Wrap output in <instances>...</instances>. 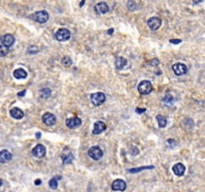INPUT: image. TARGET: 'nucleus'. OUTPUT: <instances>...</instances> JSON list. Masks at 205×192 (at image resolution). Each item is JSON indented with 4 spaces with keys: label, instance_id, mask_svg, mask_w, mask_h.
I'll return each instance as SVG.
<instances>
[{
    "label": "nucleus",
    "instance_id": "f257e3e1",
    "mask_svg": "<svg viewBox=\"0 0 205 192\" xmlns=\"http://www.w3.org/2000/svg\"><path fill=\"white\" fill-rule=\"evenodd\" d=\"M137 89H138V91L141 95H146V94H149V93L152 91L153 87H152L151 82L148 81V80H144V81H141L139 83Z\"/></svg>",
    "mask_w": 205,
    "mask_h": 192
},
{
    "label": "nucleus",
    "instance_id": "f03ea898",
    "mask_svg": "<svg viewBox=\"0 0 205 192\" xmlns=\"http://www.w3.org/2000/svg\"><path fill=\"white\" fill-rule=\"evenodd\" d=\"M71 36V33L68 29L66 28H60L55 32V38L56 40L60 41V42H63V41H67Z\"/></svg>",
    "mask_w": 205,
    "mask_h": 192
},
{
    "label": "nucleus",
    "instance_id": "7ed1b4c3",
    "mask_svg": "<svg viewBox=\"0 0 205 192\" xmlns=\"http://www.w3.org/2000/svg\"><path fill=\"white\" fill-rule=\"evenodd\" d=\"M88 155L92 158L93 160H100L103 156V151L100 147L98 146H93L89 150H88Z\"/></svg>",
    "mask_w": 205,
    "mask_h": 192
},
{
    "label": "nucleus",
    "instance_id": "20e7f679",
    "mask_svg": "<svg viewBox=\"0 0 205 192\" xmlns=\"http://www.w3.org/2000/svg\"><path fill=\"white\" fill-rule=\"evenodd\" d=\"M105 99H106V96L102 92H96L91 95V102L95 106H99L101 104H103Z\"/></svg>",
    "mask_w": 205,
    "mask_h": 192
},
{
    "label": "nucleus",
    "instance_id": "39448f33",
    "mask_svg": "<svg viewBox=\"0 0 205 192\" xmlns=\"http://www.w3.org/2000/svg\"><path fill=\"white\" fill-rule=\"evenodd\" d=\"M31 17L38 23H45L48 20L49 15L46 11H37L33 15H31Z\"/></svg>",
    "mask_w": 205,
    "mask_h": 192
},
{
    "label": "nucleus",
    "instance_id": "423d86ee",
    "mask_svg": "<svg viewBox=\"0 0 205 192\" xmlns=\"http://www.w3.org/2000/svg\"><path fill=\"white\" fill-rule=\"evenodd\" d=\"M172 69H173V72L177 75V76H181V75H184L187 73V66L183 63H175L174 65L172 66Z\"/></svg>",
    "mask_w": 205,
    "mask_h": 192
},
{
    "label": "nucleus",
    "instance_id": "0eeeda50",
    "mask_svg": "<svg viewBox=\"0 0 205 192\" xmlns=\"http://www.w3.org/2000/svg\"><path fill=\"white\" fill-rule=\"evenodd\" d=\"M161 19L159 17H152V18H149L148 21H147V25L148 27L151 29L152 31H156L158 28L161 26Z\"/></svg>",
    "mask_w": 205,
    "mask_h": 192
},
{
    "label": "nucleus",
    "instance_id": "6e6552de",
    "mask_svg": "<svg viewBox=\"0 0 205 192\" xmlns=\"http://www.w3.org/2000/svg\"><path fill=\"white\" fill-rule=\"evenodd\" d=\"M111 188L114 191H124L126 189V182L122 179H116L112 182Z\"/></svg>",
    "mask_w": 205,
    "mask_h": 192
},
{
    "label": "nucleus",
    "instance_id": "1a4fd4ad",
    "mask_svg": "<svg viewBox=\"0 0 205 192\" xmlns=\"http://www.w3.org/2000/svg\"><path fill=\"white\" fill-rule=\"evenodd\" d=\"M42 121H43V123L45 124V125L52 126V125H54V124L56 123V117L53 115L52 113L47 112V113H45L42 116Z\"/></svg>",
    "mask_w": 205,
    "mask_h": 192
},
{
    "label": "nucleus",
    "instance_id": "9d476101",
    "mask_svg": "<svg viewBox=\"0 0 205 192\" xmlns=\"http://www.w3.org/2000/svg\"><path fill=\"white\" fill-rule=\"evenodd\" d=\"M32 154L34 155L35 157H38V158H41L43 156H45L46 154V148L41 144H38L36 145L34 148L32 149Z\"/></svg>",
    "mask_w": 205,
    "mask_h": 192
},
{
    "label": "nucleus",
    "instance_id": "9b49d317",
    "mask_svg": "<svg viewBox=\"0 0 205 192\" xmlns=\"http://www.w3.org/2000/svg\"><path fill=\"white\" fill-rule=\"evenodd\" d=\"M14 37L11 34H5L1 37V44L4 46H6L7 48H9L10 46H12L14 44Z\"/></svg>",
    "mask_w": 205,
    "mask_h": 192
},
{
    "label": "nucleus",
    "instance_id": "f8f14e48",
    "mask_svg": "<svg viewBox=\"0 0 205 192\" xmlns=\"http://www.w3.org/2000/svg\"><path fill=\"white\" fill-rule=\"evenodd\" d=\"M81 125V119L78 117H72V118H68L66 120V126L68 128H76Z\"/></svg>",
    "mask_w": 205,
    "mask_h": 192
},
{
    "label": "nucleus",
    "instance_id": "ddd939ff",
    "mask_svg": "<svg viewBox=\"0 0 205 192\" xmlns=\"http://www.w3.org/2000/svg\"><path fill=\"white\" fill-rule=\"evenodd\" d=\"M109 11V7H108L107 3L105 2H99L95 6V12L97 14H105Z\"/></svg>",
    "mask_w": 205,
    "mask_h": 192
},
{
    "label": "nucleus",
    "instance_id": "4468645a",
    "mask_svg": "<svg viewBox=\"0 0 205 192\" xmlns=\"http://www.w3.org/2000/svg\"><path fill=\"white\" fill-rule=\"evenodd\" d=\"M106 129V124L102 121H97L94 123V129H93V134H100Z\"/></svg>",
    "mask_w": 205,
    "mask_h": 192
},
{
    "label": "nucleus",
    "instance_id": "2eb2a0df",
    "mask_svg": "<svg viewBox=\"0 0 205 192\" xmlns=\"http://www.w3.org/2000/svg\"><path fill=\"white\" fill-rule=\"evenodd\" d=\"M12 159V154L10 153L8 150H2L0 152V162L1 163H5L7 161H10Z\"/></svg>",
    "mask_w": 205,
    "mask_h": 192
},
{
    "label": "nucleus",
    "instance_id": "dca6fc26",
    "mask_svg": "<svg viewBox=\"0 0 205 192\" xmlns=\"http://www.w3.org/2000/svg\"><path fill=\"white\" fill-rule=\"evenodd\" d=\"M173 172L175 173L177 176H182L185 172V166H184L182 163H177L173 166Z\"/></svg>",
    "mask_w": 205,
    "mask_h": 192
},
{
    "label": "nucleus",
    "instance_id": "f3484780",
    "mask_svg": "<svg viewBox=\"0 0 205 192\" xmlns=\"http://www.w3.org/2000/svg\"><path fill=\"white\" fill-rule=\"evenodd\" d=\"M10 115H11L14 119H21L23 118V116H24V113H23V111L21 109L15 107L10 110Z\"/></svg>",
    "mask_w": 205,
    "mask_h": 192
},
{
    "label": "nucleus",
    "instance_id": "a211bd4d",
    "mask_svg": "<svg viewBox=\"0 0 205 192\" xmlns=\"http://www.w3.org/2000/svg\"><path fill=\"white\" fill-rule=\"evenodd\" d=\"M13 76L16 79H24V78H26V77H27V72L25 71L24 69H22V68H18L16 70H14Z\"/></svg>",
    "mask_w": 205,
    "mask_h": 192
},
{
    "label": "nucleus",
    "instance_id": "6ab92c4d",
    "mask_svg": "<svg viewBox=\"0 0 205 192\" xmlns=\"http://www.w3.org/2000/svg\"><path fill=\"white\" fill-rule=\"evenodd\" d=\"M73 161V155L70 152H65L62 155V162L63 164H70Z\"/></svg>",
    "mask_w": 205,
    "mask_h": 192
},
{
    "label": "nucleus",
    "instance_id": "aec40b11",
    "mask_svg": "<svg viewBox=\"0 0 205 192\" xmlns=\"http://www.w3.org/2000/svg\"><path fill=\"white\" fill-rule=\"evenodd\" d=\"M127 64V60L125 58H123V57H117L116 58V61H115V66L116 68H117L118 70L122 69L124 66H125Z\"/></svg>",
    "mask_w": 205,
    "mask_h": 192
},
{
    "label": "nucleus",
    "instance_id": "412c9836",
    "mask_svg": "<svg viewBox=\"0 0 205 192\" xmlns=\"http://www.w3.org/2000/svg\"><path fill=\"white\" fill-rule=\"evenodd\" d=\"M163 103L167 106H172L173 103H174V98H173V96L170 94L165 95L164 98H163Z\"/></svg>",
    "mask_w": 205,
    "mask_h": 192
},
{
    "label": "nucleus",
    "instance_id": "4be33fe9",
    "mask_svg": "<svg viewBox=\"0 0 205 192\" xmlns=\"http://www.w3.org/2000/svg\"><path fill=\"white\" fill-rule=\"evenodd\" d=\"M157 122L158 125H159L160 128H164V127L167 125V119H166L164 116L162 115H157Z\"/></svg>",
    "mask_w": 205,
    "mask_h": 192
},
{
    "label": "nucleus",
    "instance_id": "5701e85b",
    "mask_svg": "<svg viewBox=\"0 0 205 192\" xmlns=\"http://www.w3.org/2000/svg\"><path fill=\"white\" fill-rule=\"evenodd\" d=\"M154 166H142V167H138V168H133V169H129V172L130 173H137L139 171L145 170V169H153Z\"/></svg>",
    "mask_w": 205,
    "mask_h": 192
},
{
    "label": "nucleus",
    "instance_id": "b1692460",
    "mask_svg": "<svg viewBox=\"0 0 205 192\" xmlns=\"http://www.w3.org/2000/svg\"><path fill=\"white\" fill-rule=\"evenodd\" d=\"M61 63L63 64L64 66L68 67V66H70L72 64V60H71V58H70L69 56H64V58L61 60Z\"/></svg>",
    "mask_w": 205,
    "mask_h": 192
},
{
    "label": "nucleus",
    "instance_id": "393cba45",
    "mask_svg": "<svg viewBox=\"0 0 205 192\" xmlns=\"http://www.w3.org/2000/svg\"><path fill=\"white\" fill-rule=\"evenodd\" d=\"M50 94H51V91H50V89H48V88H43V89L40 91V95L42 98H47L50 96Z\"/></svg>",
    "mask_w": 205,
    "mask_h": 192
},
{
    "label": "nucleus",
    "instance_id": "a878e982",
    "mask_svg": "<svg viewBox=\"0 0 205 192\" xmlns=\"http://www.w3.org/2000/svg\"><path fill=\"white\" fill-rule=\"evenodd\" d=\"M49 187H50L51 189H56L57 187H58V182H57L56 178H52L49 180Z\"/></svg>",
    "mask_w": 205,
    "mask_h": 192
},
{
    "label": "nucleus",
    "instance_id": "bb28decb",
    "mask_svg": "<svg viewBox=\"0 0 205 192\" xmlns=\"http://www.w3.org/2000/svg\"><path fill=\"white\" fill-rule=\"evenodd\" d=\"M8 52H9V48H7L6 46H4L1 44V47H0V53H1V56L2 57L6 56L7 54H8Z\"/></svg>",
    "mask_w": 205,
    "mask_h": 192
},
{
    "label": "nucleus",
    "instance_id": "cd10ccee",
    "mask_svg": "<svg viewBox=\"0 0 205 192\" xmlns=\"http://www.w3.org/2000/svg\"><path fill=\"white\" fill-rule=\"evenodd\" d=\"M127 8L130 10V11H133V10H135L137 8V4L134 1H129L127 3Z\"/></svg>",
    "mask_w": 205,
    "mask_h": 192
},
{
    "label": "nucleus",
    "instance_id": "c85d7f7f",
    "mask_svg": "<svg viewBox=\"0 0 205 192\" xmlns=\"http://www.w3.org/2000/svg\"><path fill=\"white\" fill-rule=\"evenodd\" d=\"M38 52V48L36 46H31V47L28 48V53H37Z\"/></svg>",
    "mask_w": 205,
    "mask_h": 192
},
{
    "label": "nucleus",
    "instance_id": "c756f323",
    "mask_svg": "<svg viewBox=\"0 0 205 192\" xmlns=\"http://www.w3.org/2000/svg\"><path fill=\"white\" fill-rule=\"evenodd\" d=\"M132 151H133V152H131V154H132V155H137V154H138V153H139L138 149L135 148V147H133V148H132Z\"/></svg>",
    "mask_w": 205,
    "mask_h": 192
},
{
    "label": "nucleus",
    "instance_id": "7c9ffc66",
    "mask_svg": "<svg viewBox=\"0 0 205 192\" xmlns=\"http://www.w3.org/2000/svg\"><path fill=\"white\" fill-rule=\"evenodd\" d=\"M170 42L173 43V44H178V43L181 42V40H180V39H171Z\"/></svg>",
    "mask_w": 205,
    "mask_h": 192
},
{
    "label": "nucleus",
    "instance_id": "2f4dec72",
    "mask_svg": "<svg viewBox=\"0 0 205 192\" xmlns=\"http://www.w3.org/2000/svg\"><path fill=\"white\" fill-rule=\"evenodd\" d=\"M136 112L138 113V114H141V113L145 112V109H140V108H136Z\"/></svg>",
    "mask_w": 205,
    "mask_h": 192
},
{
    "label": "nucleus",
    "instance_id": "473e14b6",
    "mask_svg": "<svg viewBox=\"0 0 205 192\" xmlns=\"http://www.w3.org/2000/svg\"><path fill=\"white\" fill-rule=\"evenodd\" d=\"M25 93H26V91H25V90H23V91L18 93V96H19V97H23V96L25 95Z\"/></svg>",
    "mask_w": 205,
    "mask_h": 192
},
{
    "label": "nucleus",
    "instance_id": "72a5a7b5",
    "mask_svg": "<svg viewBox=\"0 0 205 192\" xmlns=\"http://www.w3.org/2000/svg\"><path fill=\"white\" fill-rule=\"evenodd\" d=\"M40 184H41L40 179H36V180H35V185H40Z\"/></svg>",
    "mask_w": 205,
    "mask_h": 192
},
{
    "label": "nucleus",
    "instance_id": "f704fd0d",
    "mask_svg": "<svg viewBox=\"0 0 205 192\" xmlns=\"http://www.w3.org/2000/svg\"><path fill=\"white\" fill-rule=\"evenodd\" d=\"M40 137H41V134L39 132H37V133H36V138H40Z\"/></svg>",
    "mask_w": 205,
    "mask_h": 192
},
{
    "label": "nucleus",
    "instance_id": "c9c22d12",
    "mask_svg": "<svg viewBox=\"0 0 205 192\" xmlns=\"http://www.w3.org/2000/svg\"><path fill=\"white\" fill-rule=\"evenodd\" d=\"M113 29H109V30H108V34H112V33H113Z\"/></svg>",
    "mask_w": 205,
    "mask_h": 192
}]
</instances>
